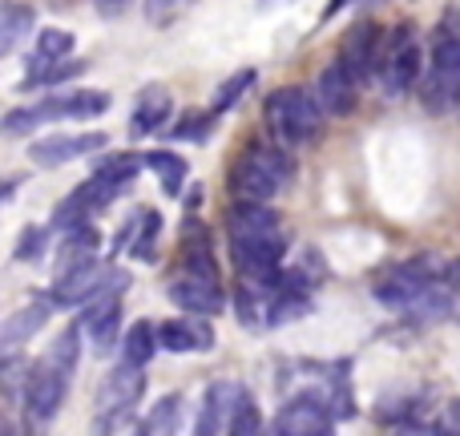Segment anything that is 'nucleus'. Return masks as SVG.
Here are the masks:
<instances>
[{
	"label": "nucleus",
	"mask_w": 460,
	"mask_h": 436,
	"mask_svg": "<svg viewBox=\"0 0 460 436\" xmlns=\"http://www.w3.org/2000/svg\"><path fill=\"white\" fill-rule=\"evenodd\" d=\"M456 287H460V279H456Z\"/></svg>",
	"instance_id": "obj_37"
},
{
	"label": "nucleus",
	"mask_w": 460,
	"mask_h": 436,
	"mask_svg": "<svg viewBox=\"0 0 460 436\" xmlns=\"http://www.w3.org/2000/svg\"><path fill=\"white\" fill-rule=\"evenodd\" d=\"M118 279H126V275H121V271L102 267V262H85V267H77V271H65V275H57L53 303H61V307H77V303L97 299V295H102L105 287H113Z\"/></svg>",
	"instance_id": "obj_8"
},
{
	"label": "nucleus",
	"mask_w": 460,
	"mask_h": 436,
	"mask_svg": "<svg viewBox=\"0 0 460 436\" xmlns=\"http://www.w3.org/2000/svg\"><path fill=\"white\" fill-rule=\"evenodd\" d=\"M251 85H254V69H238L234 77L218 85V93H215V105H210V113H215V118H218V113L234 110V105L243 102V93H246V89H251Z\"/></svg>",
	"instance_id": "obj_26"
},
{
	"label": "nucleus",
	"mask_w": 460,
	"mask_h": 436,
	"mask_svg": "<svg viewBox=\"0 0 460 436\" xmlns=\"http://www.w3.org/2000/svg\"><path fill=\"white\" fill-rule=\"evenodd\" d=\"M40 118L45 121H65V118H97V113L110 110V97L97 93V89H69L65 97H45L37 102Z\"/></svg>",
	"instance_id": "obj_15"
},
{
	"label": "nucleus",
	"mask_w": 460,
	"mask_h": 436,
	"mask_svg": "<svg viewBox=\"0 0 460 436\" xmlns=\"http://www.w3.org/2000/svg\"><path fill=\"white\" fill-rule=\"evenodd\" d=\"M384 45H388V37H384L376 24H356V29L343 37V49H340V61L351 69V77L359 81V85H367L372 81V73H380V61H384Z\"/></svg>",
	"instance_id": "obj_9"
},
{
	"label": "nucleus",
	"mask_w": 460,
	"mask_h": 436,
	"mask_svg": "<svg viewBox=\"0 0 460 436\" xmlns=\"http://www.w3.org/2000/svg\"><path fill=\"white\" fill-rule=\"evenodd\" d=\"M45 254V230L40 227H24L21 230V243H16V259L21 262H37Z\"/></svg>",
	"instance_id": "obj_32"
},
{
	"label": "nucleus",
	"mask_w": 460,
	"mask_h": 436,
	"mask_svg": "<svg viewBox=\"0 0 460 436\" xmlns=\"http://www.w3.org/2000/svg\"><path fill=\"white\" fill-rule=\"evenodd\" d=\"M69 53H73V32L40 29L37 32V53H32V61H29V77H37V73H45V69H53V65L69 61Z\"/></svg>",
	"instance_id": "obj_20"
},
{
	"label": "nucleus",
	"mask_w": 460,
	"mask_h": 436,
	"mask_svg": "<svg viewBox=\"0 0 460 436\" xmlns=\"http://www.w3.org/2000/svg\"><path fill=\"white\" fill-rule=\"evenodd\" d=\"M267 126L283 146H299V142H307V138L319 134L323 110H319L315 93L287 85V89H275V93L267 97Z\"/></svg>",
	"instance_id": "obj_2"
},
{
	"label": "nucleus",
	"mask_w": 460,
	"mask_h": 436,
	"mask_svg": "<svg viewBox=\"0 0 460 436\" xmlns=\"http://www.w3.org/2000/svg\"><path fill=\"white\" fill-rule=\"evenodd\" d=\"M420 97L429 102V110H448L460 102V32L453 24H440L437 37H432V57Z\"/></svg>",
	"instance_id": "obj_3"
},
{
	"label": "nucleus",
	"mask_w": 460,
	"mask_h": 436,
	"mask_svg": "<svg viewBox=\"0 0 460 436\" xmlns=\"http://www.w3.org/2000/svg\"><path fill=\"white\" fill-rule=\"evenodd\" d=\"M40 121H45V118H40L37 105H24V110H8V113H4V134H8V138L32 134V129L40 126Z\"/></svg>",
	"instance_id": "obj_31"
},
{
	"label": "nucleus",
	"mask_w": 460,
	"mask_h": 436,
	"mask_svg": "<svg viewBox=\"0 0 460 436\" xmlns=\"http://www.w3.org/2000/svg\"><path fill=\"white\" fill-rule=\"evenodd\" d=\"M142 368H129V364H121L118 372L105 380V392H102V405H105V413H129L134 408V400L142 396Z\"/></svg>",
	"instance_id": "obj_17"
},
{
	"label": "nucleus",
	"mask_w": 460,
	"mask_h": 436,
	"mask_svg": "<svg viewBox=\"0 0 460 436\" xmlns=\"http://www.w3.org/2000/svg\"><path fill=\"white\" fill-rule=\"evenodd\" d=\"M146 166L158 174V182H162V191L174 199V194H182V186H186V162L178 158V154H170V150H154V154H146Z\"/></svg>",
	"instance_id": "obj_24"
},
{
	"label": "nucleus",
	"mask_w": 460,
	"mask_h": 436,
	"mask_svg": "<svg viewBox=\"0 0 460 436\" xmlns=\"http://www.w3.org/2000/svg\"><path fill=\"white\" fill-rule=\"evenodd\" d=\"M97 8H102V13H118V8H126L129 0H93Z\"/></svg>",
	"instance_id": "obj_35"
},
{
	"label": "nucleus",
	"mask_w": 460,
	"mask_h": 436,
	"mask_svg": "<svg viewBox=\"0 0 460 436\" xmlns=\"http://www.w3.org/2000/svg\"><path fill=\"white\" fill-rule=\"evenodd\" d=\"M77 348H81V327H69L65 335H57L53 351H49V364L61 368V372H73V364H77Z\"/></svg>",
	"instance_id": "obj_29"
},
{
	"label": "nucleus",
	"mask_w": 460,
	"mask_h": 436,
	"mask_svg": "<svg viewBox=\"0 0 460 436\" xmlns=\"http://www.w3.org/2000/svg\"><path fill=\"white\" fill-rule=\"evenodd\" d=\"M262 429V416L259 405H254L246 392H238V405H234V421H230V436H259Z\"/></svg>",
	"instance_id": "obj_27"
},
{
	"label": "nucleus",
	"mask_w": 460,
	"mask_h": 436,
	"mask_svg": "<svg viewBox=\"0 0 460 436\" xmlns=\"http://www.w3.org/2000/svg\"><path fill=\"white\" fill-rule=\"evenodd\" d=\"M420 37H416L408 24H400L396 32L384 45V61H380V85L388 97H404L408 89L420 81Z\"/></svg>",
	"instance_id": "obj_4"
},
{
	"label": "nucleus",
	"mask_w": 460,
	"mask_h": 436,
	"mask_svg": "<svg viewBox=\"0 0 460 436\" xmlns=\"http://www.w3.org/2000/svg\"><path fill=\"white\" fill-rule=\"evenodd\" d=\"M142 166H146V154H113V158H105L102 166H97V178H105V182L126 191V186L142 174Z\"/></svg>",
	"instance_id": "obj_25"
},
{
	"label": "nucleus",
	"mask_w": 460,
	"mask_h": 436,
	"mask_svg": "<svg viewBox=\"0 0 460 436\" xmlns=\"http://www.w3.org/2000/svg\"><path fill=\"white\" fill-rule=\"evenodd\" d=\"M97 251H102V235H97L93 227L65 230L61 259H57V275H65V271H77V267H85V262H97Z\"/></svg>",
	"instance_id": "obj_16"
},
{
	"label": "nucleus",
	"mask_w": 460,
	"mask_h": 436,
	"mask_svg": "<svg viewBox=\"0 0 460 436\" xmlns=\"http://www.w3.org/2000/svg\"><path fill=\"white\" fill-rule=\"evenodd\" d=\"M81 73H85V61H61V65H53V69L37 73V77H24V89H32V85H61V81H73V77H81Z\"/></svg>",
	"instance_id": "obj_30"
},
{
	"label": "nucleus",
	"mask_w": 460,
	"mask_h": 436,
	"mask_svg": "<svg viewBox=\"0 0 460 436\" xmlns=\"http://www.w3.org/2000/svg\"><path fill=\"white\" fill-rule=\"evenodd\" d=\"M37 24V13L29 4H16V0H4L0 4V53H13L24 37Z\"/></svg>",
	"instance_id": "obj_21"
},
{
	"label": "nucleus",
	"mask_w": 460,
	"mask_h": 436,
	"mask_svg": "<svg viewBox=\"0 0 460 436\" xmlns=\"http://www.w3.org/2000/svg\"><path fill=\"white\" fill-rule=\"evenodd\" d=\"M279 4H287V0H254V8H259V13H270V8H279Z\"/></svg>",
	"instance_id": "obj_36"
},
{
	"label": "nucleus",
	"mask_w": 460,
	"mask_h": 436,
	"mask_svg": "<svg viewBox=\"0 0 460 436\" xmlns=\"http://www.w3.org/2000/svg\"><path fill=\"white\" fill-rule=\"evenodd\" d=\"M238 384H210L202 396L199 421H194V436H230V421H234V405H238Z\"/></svg>",
	"instance_id": "obj_13"
},
{
	"label": "nucleus",
	"mask_w": 460,
	"mask_h": 436,
	"mask_svg": "<svg viewBox=\"0 0 460 436\" xmlns=\"http://www.w3.org/2000/svg\"><path fill=\"white\" fill-rule=\"evenodd\" d=\"M158 327L150 324H129L126 340H121V364L129 368H146L154 360V351H158Z\"/></svg>",
	"instance_id": "obj_23"
},
{
	"label": "nucleus",
	"mask_w": 460,
	"mask_h": 436,
	"mask_svg": "<svg viewBox=\"0 0 460 436\" xmlns=\"http://www.w3.org/2000/svg\"><path fill=\"white\" fill-rule=\"evenodd\" d=\"M291 178H295V158L287 154V146H246V154L230 170V194H234V202L270 207V199Z\"/></svg>",
	"instance_id": "obj_1"
},
{
	"label": "nucleus",
	"mask_w": 460,
	"mask_h": 436,
	"mask_svg": "<svg viewBox=\"0 0 460 436\" xmlns=\"http://www.w3.org/2000/svg\"><path fill=\"white\" fill-rule=\"evenodd\" d=\"M174 424H178V396H166L162 405H154L150 416H146L142 436H174Z\"/></svg>",
	"instance_id": "obj_28"
},
{
	"label": "nucleus",
	"mask_w": 460,
	"mask_h": 436,
	"mask_svg": "<svg viewBox=\"0 0 460 436\" xmlns=\"http://www.w3.org/2000/svg\"><path fill=\"white\" fill-rule=\"evenodd\" d=\"M170 113H174L170 93H166V89H158V85H150L142 97H137V110H134V126H129V134H137V138L158 134L162 121H166Z\"/></svg>",
	"instance_id": "obj_18"
},
{
	"label": "nucleus",
	"mask_w": 460,
	"mask_h": 436,
	"mask_svg": "<svg viewBox=\"0 0 460 436\" xmlns=\"http://www.w3.org/2000/svg\"><path fill=\"white\" fill-rule=\"evenodd\" d=\"M110 146V138L105 134H53V138H40V142H32V162L45 170L53 166H65V162H77L85 158V154H97Z\"/></svg>",
	"instance_id": "obj_11"
},
{
	"label": "nucleus",
	"mask_w": 460,
	"mask_h": 436,
	"mask_svg": "<svg viewBox=\"0 0 460 436\" xmlns=\"http://www.w3.org/2000/svg\"><path fill=\"white\" fill-rule=\"evenodd\" d=\"M166 295L186 316H218V311H223V287H218V279L199 275V271H190V267L170 275Z\"/></svg>",
	"instance_id": "obj_7"
},
{
	"label": "nucleus",
	"mask_w": 460,
	"mask_h": 436,
	"mask_svg": "<svg viewBox=\"0 0 460 436\" xmlns=\"http://www.w3.org/2000/svg\"><path fill=\"white\" fill-rule=\"evenodd\" d=\"M158 343L174 356H186V351H210L215 348V332H210L207 316H186V319H166L158 327Z\"/></svg>",
	"instance_id": "obj_14"
},
{
	"label": "nucleus",
	"mask_w": 460,
	"mask_h": 436,
	"mask_svg": "<svg viewBox=\"0 0 460 436\" xmlns=\"http://www.w3.org/2000/svg\"><path fill=\"white\" fill-rule=\"evenodd\" d=\"M356 93H359V81L351 77V69L340 57L315 77V102H319V110L332 113V118H348V113L356 110Z\"/></svg>",
	"instance_id": "obj_12"
},
{
	"label": "nucleus",
	"mask_w": 460,
	"mask_h": 436,
	"mask_svg": "<svg viewBox=\"0 0 460 436\" xmlns=\"http://www.w3.org/2000/svg\"><path fill=\"white\" fill-rule=\"evenodd\" d=\"M65 392H69V372L53 368L49 360L40 368H32L29 384H24V408H29V421L49 424L57 416V408L65 405Z\"/></svg>",
	"instance_id": "obj_6"
},
{
	"label": "nucleus",
	"mask_w": 460,
	"mask_h": 436,
	"mask_svg": "<svg viewBox=\"0 0 460 436\" xmlns=\"http://www.w3.org/2000/svg\"><path fill=\"white\" fill-rule=\"evenodd\" d=\"M121 287L126 279H118L113 287H105L97 299L85 303V316H81V332L89 335L97 356H110L118 348V332H121Z\"/></svg>",
	"instance_id": "obj_5"
},
{
	"label": "nucleus",
	"mask_w": 460,
	"mask_h": 436,
	"mask_svg": "<svg viewBox=\"0 0 460 436\" xmlns=\"http://www.w3.org/2000/svg\"><path fill=\"white\" fill-rule=\"evenodd\" d=\"M210 118H215V113H202V118H182L186 126H174V138H194V142H202V138L210 134Z\"/></svg>",
	"instance_id": "obj_33"
},
{
	"label": "nucleus",
	"mask_w": 460,
	"mask_h": 436,
	"mask_svg": "<svg viewBox=\"0 0 460 436\" xmlns=\"http://www.w3.org/2000/svg\"><path fill=\"white\" fill-rule=\"evenodd\" d=\"M348 4H351V0H332V4L323 8V21H332V16H340L343 8H348Z\"/></svg>",
	"instance_id": "obj_34"
},
{
	"label": "nucleus",
	"mask_w": 460,
	"mask_h": 436,
	"mask_svg": "<svg viewBox=\"0 0 460 436\" xmlns=\"http://www.w3.org/2000/svg\"><path fill=\"white\" fill-rule=\"evenodd\" d=\"M45 324H49V303H29V307L13 311V316L4 319V332H0V343H4V348L13 351V348H21V343H29L32 335H37Z\"/></svg>",
	"instance_id": "obj_19"
},
{
	"label": "nucleus",
	"mask_w": 460,
	"mask_h": 436,
	"mask_svg": "<svg viewBox=\"0 0 460 436\" xmlns=\"http://www.w3.org/2000/svg\"><path fill=\"white\" fill-rule=\"evenodd\" d=\"M226 235L230 243H283L279 215L262 202H234V210L226 215Z\"/></svg>",
	"instance_id": "obj_10"
},
{
	"label": "nucleus",
	"mask_w": 460,
	"mask_h": 436,
	"mask_svg": "<svg viewBox=\"0 0 460 436\" xmlns=\"http://www.w3.org/2000/svg\"><path fill=\"white\" fill-rule=\"evenodd\" d=\"M158 227H162L158 210H137V215L129 218L126 227H121V235H118V251L146 254V259H150V246H154V235H158Z\"/></svg>",
	"instance_id": "obj_22"
}]
</instances>
